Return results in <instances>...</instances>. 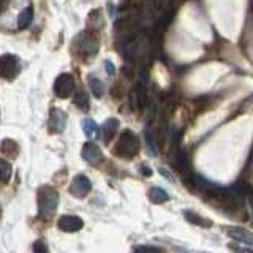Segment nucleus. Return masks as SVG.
<instances>
[{"mask_svg":"<svg viewBox=\"0 0 253 253\" xmlns=\"http://www.w3.org/2000/svg\"><path fill=\"white\" fill-rule=\"evenodd\" d=\"M19 60L16 55L13 54H3L2 57H0V76L3 79H8V81H11L16 76L19 75Z\"/></svg>","mask_w":253,"mask_h":253,"instance_id":"obj_3","label":"nucleus"},{"mask_svg":"<svg viewBox=\"0 0 253 253\" xmlns=\"http://www.w3.org/2000/svg\"><path fill=\"white\" fill-rule=\"evenodd\" d=\"M184 215L187 217L188 221H192V223H195L198 226H211V221L201 218L200 215H196V213H193V212H184Z\"/></svg>","mask_w":253,"mask_h":253,"instance_id":"obj_21","label":"nucleus"},{"mask_svg":"<svg viewBox=\"0 0 253 253\" xmlns=\"http://www.w3.org/2000/svg\"><path fill=\"white\" fill-rule=\"evenodd\" d=\"M226 234L231 236L233 239L236 241H241V242H245V244H252L253 239H252V234L247 229H241V228H226Z\"/></svg>","mask_w":253,"mask_h":253,"instance_id":"obj_11","label":"nucleus"},{"mask_svg":"<svg viewBox=\"0 0 253 253\" xmlns=\"http://www.w3.org/2000/svg\"><path fill=\"white\" fill-rule=\"evenodd\" d=\"M8 3H10V0H0V13H3L6 10Z\"/></svg>","mask_w":253,"mask_h":253,"instance_id":"obj_27","label":"nucleus"},{"mask_svg":"<svg viewBox=\"0 0 253 253\" xmlns=\"http://www.w3.org/2000/svg\"><path fill=\"white\" fill-rule=\"evenodd\" d=\"M119 128V121L117 119H108V121L101 125V138L105 142H109L114 138V134Z\"/></svg>","mask_w":253,"mask_h":253,"instance_id":"obj_10","label":"nucleus"},{"mask_svg":"<svg viewBox=\"0 0 253 253\" xmlns=\"http://www.w3.org/2000/svg\"><path fill=\"white\" fill-rule=\"evenodd\" d=\"M149 200L152 203H155V204H162V203L169 200V195L166 193L163 188L154 187V188H150V192H149Z\"/></svg>","mask_w":253,"mask_h":253,"instance_id":"obj_13","label":"nucleus"},{"mask_svg":"<svg viewBox=\"0 0 253 253\" xmlns=\"http://www.w3.org/2000/svg\"><path fill=\"white\" fill-rule=\"evenodd\" d=\"M105 68H106V71H108V75H114V73H116V70H114V67H113V63H111L109 60L105 62Z\"/></svg>","mask_w":253,"mask_h":253,"instance_id":"obj_25","label":"nucleus"},{"mask_svg":"<svg viewBox=\"0 0 253 253\" xmlns=\"http://www.w3.org/2000/svg\"><path fill=\"white\" fill-rule=\"evenodd\" d=\"M81 155L85 162H89L90 165H97L101 162V150L97 144H93V142H87L84 144L83 150H81Z\"/></svg>","mask_w":253,"mask_h":253,"instance_id":"obj_9","label":"nucleus"},{"mask_svg":"<svg viewBox=\"0 0 253 253\" xmlns=\"http://www.w3.org/2000/svg\"><path fill=\"white\" fill-rule=\"evenodd\" d=\"M231 250L236 252V253H252L250 249H242V247H234V245H231Z\"/></svg>","mask_w":253,"mask_h":253,"instance_id":"obj_26","label":"nucleus"},{"mask_svg":"<svg viewBox=\"0 0 253 253\" xmlns=\"http://www.w3.org/2000/svg\"><path fill=\"white\" fill-rule=\"evenodd\" d=\"M34 253H47V247H46V244L42 242V241H38L34 244Z\"/></svg>","mask_w":253,"mask_h":253,"instance_id":"obj_23","label":"nucleus"},{"mask_svg":"<svg viewBox=\"0 0 253 253\" xmlns=\"http://www.w3.org/2000/svg\"><path fill=\"white\" fill-rule=\"evenodd\" d=\"M133 97H134V105L139 106V108H144L147 105V90H146V85L139 83L138 87L133 92Z\"/></svg>","mask_w":253,"mask_h":253,"instance_id":"obj_12","label":"nucleus"},{"mask_svg":"<svg viewBox=\"0 0 253 253\" xmlns=\"http://www.w3.org/2000/svg\"><path fill=\"white\" fill-rule=\"evenodd\" d=\"M134 253H162V252L155 247H138Z\"/></svg>","mask_w":253,"mask_h":253,"instance_id":"obj_24","label":"nucleus"},{"mask_svg":"<svg viewBox=\"0 0 253 253\" xmlns=\"http://www.w3.org/2000/svg\"><path fill=\"white\" fill-rule=\"evenodd\" d=\"M89 85H90V90L93 92V95L97 98H100L103 93H105V85H103V83L100 81L98 78L95 76H90L89 78Z\"/></svg>","mask_w":253,"mask_h":253,"instance_id":"obj_18","label":"nucleus"},{"mask_svg":"<svg viewBox=\"0 0 253 253\" xmlns=\"http://www.w3.org/2000/svg\"><path fill=\"white\" fill-rule=\"evenodd\" d=\"M32 21H34V8L32 6H27L26 10H22L21 14H19V18H18V26L19 29H26L29 27Z\"/></svg>","mask_w":253,"mask_h":253,"instance_id":"obj_14","label":"nucleus"},{"mask_svg":"<svg viewBox=\"0 0 253 253\" xmlns=\"http://www.w3.org/2000/svg\"><path fill=\"white\" fill-rule=\"evenodd\" d=\"M78 43H79V51L85 55H95L98 51L97 38L92 37L90 34H81L78 38Z\"/></svg>","mask_w":253,"mask_h":253,"instance_id":"obj_6","label":"nucleus"},{"mask_svg":"<svg viewBox=\"0 0 253 253\" xmlns=\"http://www.w3.org/2000/svg\"><path fill=\"white\" fill-rule=\"evenodd\" d=\"M65 122H67V114L63 113L62 109H52L49 114V131L52 133H60L65 128Z\"/></svg>","mask_w":253,"mask_h":253,"instance_id":"obj_8","label":"nucleus"},{"mask_svg":"<svg viewBox=\"0 0 253 253\" xmlns=\"http://www.w3.org/2000/svg\"><path fill=\"white\" fill-rule=\"evenodd\" d=\"M176 168L177 171L182 174V176H187V174L190 172V162L185 154H179L177 158H176Z\"/></svg>","mask_w":253,"mask_h":253,"instance_id":"obj_15","label":"nucleus"},{"mask_svg":"<svg viewBox=\"0 0 253 253\" xmlns=\"http://www.w3.org/2000/svg\"><path fill=\"white\" fill-rule=\"evenodd\" d=\"M114 152L122 158H133L139 152V139L131 130H124Z\"/></svg>","mask_w":253,"mask_h":253,"instance_id":"obj_2","label":"nucleus"},{"mask_svg":"<svg viewBox=\"0 0 253 253\" xmlns=\"http://www.w3.org/2000/svg\"><path fill=\"white\" fill-rule=\"evenodd\" d=\"M146 141H147V146H149V150L152 152V155L155 157L158 154V149H157V142H155V136H154V131L152 128H146Z\"/></svg>","mask_w":253,"mask_h":253,"instance_id":"obj_20","label":"nucleus"},{"mask_svg":"<svg viewBox=\"0 0 253 253\" xmlns=\"http://www.w3.org/2000/svg\"><path fill=\"white\" fill-rule=\"evenodd\" d=\"M57 226L60 231L75 233V231H79V229L84 226V223H83V220L76 215H62L57 221Z\"/></svg>","mask_w":253,"mask_h":253,"instance_id":"obj_5","label":"nucleus"},{"mask_svg":"<svg viewBox=\"0 0 253 253\" xmlns=\"http://www.w3.org/2000/svg\"><path fill=\"white\" fill-rule=\"evenodd\" d=\"M83 130H84V134L85 136L92 138L95 133H97V124L92 119H84L83 121Z\"/></svg>","mask_w":253,"mask_h":253,"instance_id":"obj_19","label":"nucleus"},{"mask_svg":"<svg viewBox=\"0 0 253 253\" xmlns=\"http://www.w3.org/2000/svg\"><path fill=\"white\" fill-rule=\"evenodd\" d=\"M54 92L59 98H68L75 92V79L71 75L63 73L54 83Z\"/></svg>","mask_w":253,"mask_h":253,"instance_id":"obj_4","label":"nucleus"},{"mask_svg":"<svg viewBox=\"0 0 253 253\" xmlns=\"http://www.w3.org/2000/svg\"><path fill=\"white\" fill-rule=\"evenodd\" d=\"M75 106L83 109V111H87L90 106V101H89V95H87L84 90H79L75 97Z\"/></svg>","mask_w":253,"mask_h":253,"instance_id":"obj_16","label":"nucleus"},{"mask_svg":"<svg viewBox=\"0 0 253 253\" xmlns=\"http://www.w3.org/2000/svg\"><path fill=\"white\" fill-rule=\"evenodd\" d=\"M11 177V165L6 163L5 160H0V180L6 182Z\"/></svg>","mask_w":253,"mask_h":253,"instance_id":"obj_22","label":"nucleus"},{"mask_svg":"<svg viewBox=\"0 0 253 253\" xmlns=\"http://www.w3.org/2000/svg\"><path fill=\"white\" fill-rule=\"evenodd\" d=\"M0 150H2V154L5 155H10V157H16L18 154V146H16V142L11 141V139H5L2 141V144H0Z\"/></svg>","mask_w":253,"mask_h":253,"instance_id":"obj_17","label":"nucleus"},{"mask_svg":"<svg viewBox=\"0 0 253 253\" xmlns=\"http://www.w3.org/2000/svg\"><path fill=\"white\" fill-rule=\"evenodd\" d=\"M38 213L42 217H47L55 212L59 204V193L52 187H40L38 188Z\"/></svg>","mask_w":253,"mask_h":253,"instance_id":"obj_1","label":"nucleus"},{"mask_svg":"<svg viewBox=\"0 0 253 253\" xmlns=\"http://www.w3.org/2000/svg\"><path fill=\"white\" fill-rule=\"evenodd\" d=\"M89 190H90V180H89V177L83 176V174L81 176H76L70 187V192L78 198H84L87 193H89Z\"/></svg>","mask_w":253,"mask_h":253,"instance_id":"obj_7","label":"nucleus"},{"mask_svg":"<svg viewBox=\"0 0 253 253\" xmlns=\"http://www.w3.org/2000/svg\"><path fill=\"white\" fill-rule=\"evenodd\" d=\"M0 213H2V209H0Z\"/></svg>","mask_w":253,"mask_h":253,"instance_id":"obj_28","label":"nucleus"}]
</instances>
